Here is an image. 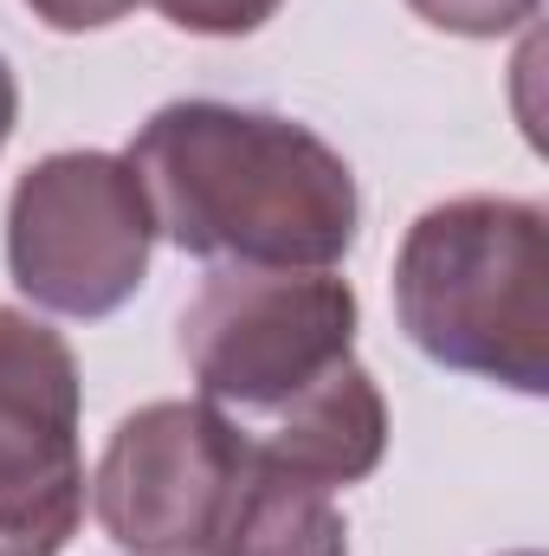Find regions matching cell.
<instances>
[{"instance_id":"6da1fadb","label":"cell","mask_w":549,"mask_h":556,"mask_svg":"<svg viewBox=\"0 0 549 556\" xmlns=\"http://www.w3.org/2000/svg\"><path fill=\"white\" fill-rule=\"evenodd\" d=\"M124 162L149 194L155 233L214 266L330 273L362 227L349 162L278 111L181 98L130 137Z\"/></svg>"},{"instance_id":"7a4b0ae2","label":"cell","mask_w":549,"mask_h":556,"mask_svg":"<svg viewBox=\"0 0 549 556\" xmlns=\"http://www.w3.org/2000/svg\"><path fill=\"white\" fill-rule=\"evenodd\" d=\"M395 317L439 369L549 395V214L518 194L426 207L395 253Z\"/></svg>"},{"instance_id":"3957f363","label":"cell","mask_w":549,"mask_h":556,"mask_svg":"<svg viewBox=\"0 0 549 556\" xmlns=\"http://www.w3.org/2000/svg\"><path fill=\"white\" fill-rule=\"evenodd\" d=\"M356 291L336 273L220 266L188 298L175 330L201 402L246 440L356 356Z\"/></svg>"},{"instance_id":"277c9868","label":"cell","mask_w":549,"mask_h":556,"mask_svg":"<svg viewBox=\"0 0 549 556\" xmlns=\"http://www.w3.org/2000/svg\"><path fill=\"white\" fill-rule=\"evenodd\" d=\"M155 214L137 168L111 149H59L7 194V273L52 317H111L137 298Z\"/></svg>"},{"instance_id":"5b68a950","label":"cell","mask_w":549,"mask_h":556,"mask_svg":"<svg viewBox=\"0 0 549 556\" xmlns=\"http://www.w3.org/2000/svg\"><path fill=\"white\" fill-rule=\"evenodd\" d=\"M253 492L240 427L207 402H149L117 420L91 505L130 556H207Z\"/></svg>"},{"instance_id":"8992f818","label":"cell","mask_w":549,"mask_h":556,"mask_svg":"<svg viewBox=\"0 0 549 556\" xmlns=\"http://www.w3.org/2000/svg\"><path fill=\"white\" fill-rule=\"evenodd\" d=\"M85 382L72 343L0 304V556H59L85 525Z\"/></svg>"},{"instance_id":"52a82bcc","label":"cell","mask_w":549,"mask_h":556,"mask_svg":"<svg viewBox=\"0 0 549 556\" xmlns=\"http://www.w3.org/2000/svg\"><path fill=\"white\" fill-rule=\"evenodd\" d=\"M246 453H253L259 479L310 485V492L362 485L388 453V402H382L375 376L349 356L336 376H323L284 415H272L259 433H246Z\"/></svg>"},{"instance_id":"ba28073f","label":"cell","mask_w":549,"mask_h":556,"mask_svg":"<svg viewBox=\"0 0 549 556\" xmlns=\"http://www.w3.org/2000/svg\"><path fill=\"white\" fill-rule=\"evenodd\" d=\"M207 556H349V525L330 505V492L253 472V492L240 498L233 525Z\"/></svg>"},{"instance_id":"9c48e42d","label":"cell","mask_w":549,"mask_h":556,"mask_svg":"<svg viewBox=\"0 0 549 556\" xmlns=\"http://www.w3.org/2000/svg\"><path fill=\"white\" fill-rule=\"evenodd\" d=\"M413 13L439 33H459V39H505L518 33L524 20H537L544 0H408Z\"/></svg>"},{"instance_id":"30bf717a","label":"cell","mask_w":549,"mask_h":556,"mask_svg":"<svg viewBox=\"0 0 549 556\" xmlns=\"http://www.w3.org/2000/svg\"><path fill=\"white\" fill-rule=\"evenodd\" d=\"M168 26L181 33H201V39H240V33H259L284 0H155Z\"/></svg>"},{"instance_id":"8fae6325","label":"cell","mask_w":549,"mask_h":556,"mask_svg":"<svg viewBox=\"0 0 549 556\" xmlns=\"http://www.w3.org/2000/svg\"><path fill=\"white\" fill-rule=\"evenodd\" d=\"M26 7L52 33H98V26H117L124 13H137L142 0H26Z\"/></svg>"},{"instance_id":"7c38bea8","label":"cell","mask_w":549,"mask_h":556,"mask_svg":"<svg viewBox=\"0 0 549 556\" xmlns=\"http://www.w3.org/2000/svg\"><path fill=\"white\" fill-rule=\"evenodd\" d=\"M13 124H20V85H13V65L0 59V149L13 137Z\"/></svg>"},{"instance_id":"4fadbf2b","label":"cell","mask_w":549,"mask_h":556,"mask_svg":"<svg viewBox=\"0 0 549 556\" xmlns=\"http://www.w3.org/2000/svg\"><path fill=\"white\" fill-rule=\"evenodd\" d=\"M518 556H537V551H518Z\"/></svg>"}]
</instances>
